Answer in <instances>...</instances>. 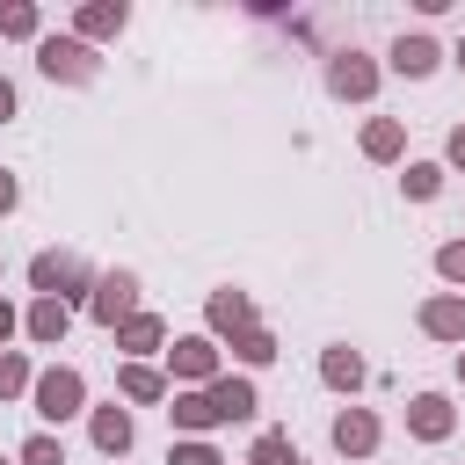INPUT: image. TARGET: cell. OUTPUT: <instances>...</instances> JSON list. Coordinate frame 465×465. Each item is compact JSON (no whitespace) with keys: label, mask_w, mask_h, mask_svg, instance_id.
Instances as JSON below:
<instances>
[{"label":"cell","mask_w":465,"mask_h":465,"mask_svg":"<svg viewBox=\"0 0 465 465\" xmlns=\"http://www.w3.org/2000/svg\"><path fill=\"white\" fill-rule=\"evenodd\" d=\"M291 465H298V458H291Z\"/></svg>","instance_id":"35"},{"label":"cell","mask_w":465,"mask_h":465,"mask_svg":"<svg viewBox=\"0 0 465 465\" xmlns=\"http://www.w3.org/2000/svg\"><path fill=\"white\" fill-rule=\"evenodd\" d=\"M334 450L341 458H371L378 450V414L371 407H341L334 414Z\"/></svg>","instance_id":"8"},{"label":"cell","mask_w":465,"mask_h":465,"mask_svg":"<svg viewBox=\"0 0 465 465\" xmlns=\"http://www.w3.org/2000/svg\"><path fill=\"white\" fill-rule=\"evenodd\" d=\"M15 392H29V356L0 349V400H15Z\"/></svg>","instance_id":"22"},{"label":"cell","mask_w":465,"mask_h":465,"mask_svg":"<svg viewBox=\"0 0 465 465\" xmlns=\"http://www.w3.org/2000/svg\"><path fill=\"white\" fill-rule=\"evenodd\" d=\"M211 327H218V334L254 327V298H247V291H211Z\"/></svg>","instance_id":"15"},{"label":"cell","mask_w":465,"mask_h":465,"mask_svg":"<svg viewBox=\"0 0 465 465\" xmlns=\"http://www.w3.org/2000/svg\"><path fill=\"white\" fill-rule=\"evenodd\" d=\"M458 378H465V356H458Z\"/></svg>","instance_id":"33"},{"label":"cell","mask_w":465,"mask_h":465,"mask_svg":"<svg viewBox=\"0 0 465 465\" xmlns=\"http://www.w3.org/2000/svg\"><path fill=\"white\" fill-rule=\"evenodd\" d=\"M15 196H22V182H15L7 167H0V211H15Z\"/></svg>","instance_id":"29"},{"label":"cell","mask_w":465,"mask_h":465,"mask_svg":"<svg viewBox=\"0 0 465 465\" xmlns=\"http://www.w3.org/2000/svg\"><path fill=\"white\" fill-rule=\"evenodd\" d=\"M22 465H65L58 436H29V443H22Z\"/></svg>","instance_id":"26"},{"label":"cell","mask_w":465,"mask_h":465,"mask_svg":"<svg viewBox=\"0 0 465 465\" xmlns=\"http://www.w3.org/2000/svg\"><path fill=\"white\" fill-rule=\"evenodd\" d=\"M327 87H334L341 102H371V87H378V65H371L363 51H341V58L327 65Z\"/></svg>","instance_id":"7"},{"label":"cell","mask_w":465,"mask_h":465,"mask_svg":"<svg viewBox=\"0 0 465 465\" xmlns=\"http://www.w3.org/2000/svg\"><path fill=\"white\" fill-rule=\"evenodd\" d=\"M116 385H124V400H167V378H160L153 363H124Z\"/></svg>","instance_id":"19"},{"label":"cell","mask_w":465,"mask_h":465,"mask_svg":"<svg viewBox=\"0 0 465 465\" xmlns=\"http://www.w3.org/2000/svg\"><path fill=\"white\" fill-rule=\"evenodd\" d=\"M407 429H414L421 443H443V436L458 429V407H450L443 392H414V400H407Z\"/></svg>","instance_id":"6"},{"label":"cell","mask_w":465,"mask_h":465,"mask_svg":"<svg viewBox=\"0 0 465 465\" xmlns=\"http://www.w3.org/2000/svg\"><path fill=\"white\" fill-rule=\"evenodd\" d=\"M7 116H15V87L0 80V124H7Z\"/></svg>","instance_id":"32"},{"label":"cell","mask_w":465,"mask_h":465,"mask_svg":"<svg viewBox=\"0 0 465 465\" xmlns=\"http://www.w3.org/2000/svg\"><path fill=\"white\" fill-rule=\"evenodd\" d=\"M247 465H291V436H283V429H262V436H254V458H247Z\"/></svg>","instance_id":"24"},{"label":"cell","mask_w":465,"mask_h":465,"mask_svg":"<svg viewBox=\"0 0 465 465\" xmlns=\"http://www.w3.org/2000/svg\"><path fill=\"white\" fill-rule=\"evenodd\" d=\"M167 421L182 429V436H203V429H225L218 421V407H211V392L196 385V392H174V407H167Z\"/></svg>","instance_id":"10"},{"label":"cell","mask_w":465,"mask_h":465,"mask_svg":"<svg viewBox=\"0 0 465 465\" xmlns=\"http://www.w3.org/2000/svg\"><path fill=\"white\" fill-rule=\"evenodd\" d=\"M22 327H29V341H44V349H51V341H65V327H73V305H65V298H36Z\"/></svg>","instance_id":"12"},{"label":"cell","mask_w":465,"mask_h":465,"mask_svg":"<svg viewBox=\"0 0 465 465\" xmlns=\"http://www.w3.org/2000/svg\"><path fill=\"white\" fill-rule=\"evenodd\" d=\"M7 334H15V305L0 298V349H7Z\"/></svg>","instance_id":"31"},{"label":"cell","mask_w":465,"mask_h":465,"mask_svg":"<svg viewBox=\"0 0 465 465\" xmlns=\"http://www.w3.org/2000/svg\"><path fill=\"white\" fill-rule=\"evenodd\" d=\"M87 429H94V450H102V458H124V450H131V414H124L116 400H109V407H94V421H87Z\"/></svg>","instance_id":"13"},{"label":"cell","mask_w":465,"mask_h":465,"mask_svg":"<svg viewBox=\"0 0 465 465\" xmlns=\"http://www.w3.org/2000/svg\"><path fill=\"white\" fill-rule=\"evenodd\" d=\"M203 392H211V407H218V421H254V407H262L247 378H211Z\"/></svg>","instance_id":"9"},{"label":"cell","mask_w":465,"mask_h":465,"mask_svg":"<svg viewBox=\"0 0 465 465\" xmlns=\"http://www.w3.org/2000/svg\"><path fill=\"white\" fill-rule=\"evenodd\" d=\"M0 465H7V458H0Z\"/></svg>","instance_id":"36"},{"label":"cell","mask_w":465,"mask_h":465,"mask_svg":"<svg viewBox=\"0 0 465 465\" xmlns=\"http://www.w3.org/2000/svg\"><path fill=\"white\" fill-rule=\"evenodd\" d=\"M320 378H327L334 392H356V385H363V356H356V349H327V356H320Z\"/></svg>","instance_id":"18"},{"label":"cell","mask_w":465,"mask_h":465,"mask_svg":"<svg viewBox=\"0 0 465 465\" xmlns=\"http://www.w3.org/2000/svg\"><path fill=\"white\" fill-rule=\"evenodd\" d=\"M458 65H465V44H458Z\"/></svg>","instance_id":"34"},{"label":"cell","mask_w":465,"mask_h":465,"mask_svg":"<svg viewBox=\"0 0 465 465\" xmlns=\"http://www.w3.org/2000/svg\"><path fill=\"white\" fill-rule=\"evenodd\" d=\"M436 36H400L392 44V73H407V80H421V73H436Z\"/></svg>","instance_id":"14"},{"label":"cell","mask_w":465,"mask_h":465,"mask_svg":"<svg viewBox=\"0 0 465 465\" xmlns=\"http://www.w3.org/2000/svg\"><path fill=\"white\" fill-rule=\"evenodd\" d=\"M232 356H240V363H276V334H269V327H240V334H232Z\"/></svg>","instance_id":"21"},{"label":"cell","mask_w":465,"mask_h":465,"mask_svg":"<svg viewBox=\"0 0 465 465\" xmlns=\"http://www.w3.org/2000/svg\"><path fill=\"white\" fill-rule=\"evenodd\" d=\"M436 189H443V167H436V160H414V167H407V196H414V203H429Z\"/></svg>","instance_id":"23"},{"label":"cell","mask_w":465,"mask_h":465,"mask_svg":"<svg viewBox=\"0 0 465 465\" xmlns=\"http://www.w3.org/2000/svg\"><path fill=\"white\" fill-rule=\"evenodd\" d=\"M400 145H407L400 116H371V124H363V153H371V160H400Z\"/></svg>","instance_id":"17"},{"label":"cell","mask_w":465,"mask_h":465,"mask_svg":"<svg viewBox=\"0 0 465 465\" xmlns=\"http://www.w3.org/2000/svg\"><path fill=\"white\" fill-rule=\"evenodd\" d=\"M124 22H131V15H124L116 0H94V7H80V44H87V36H116Z\"/></svg>","instance_id":"20"},{"label":"cell","mask_w":465,"mask_h":465,"mask_svg":"<svg viewBox=\"0 0 465 465\" xmlns=\"http://www.w3.org/2000/svg\"><path fill=\"white\" fill-rule=\"evenodd\" d=\"M421 334H436V341H465V298H458V291L429 298V305H421Z\"/></svg>","instance_id":"11"},{"label":"cell","mask_w":465,"mask_h":465,"mask_svg":"<svg viewBox=\"0 0 465 465\" xmlns=\"http://www.w3.org/2000/svg\"><path fill=\"white\" fill-rule=\"evenodd\" d=\"M29 400H36V414H44V421H73V414H80V400H87V385H80V371H73V363H51V371H36V378H29Z\"/></svg>","instance_id":"1"},{"label":"cell","mask_w":465,"mask_h":465,"mask_svg":"<svg viewBox=\"0 0 465 465\" xmlns=\"http://www.w3.org/2000/svg\"><path fill=\"white\" fill-rule=\"evenodd\" d=\"M443 153H450V167H465V124L450 131V145H443Z\"/></svg>","instance_id":"30"},{"label":"cell","mask_w":465,"mask_h":465,"mask_svg":"<svg viewBox=\"0 0 465 465\" xmlns=\"http://www.w3.org/2000/svg\"><path fill=\"white\" fill-rule=\"evenodd\" d=\"M0 36H36V7L29 0H7L0 7Z\"/></svg>","instance_id":"25"},{"label":"cell","mask_w":465,"mask_h":465,"mask_svg":"<svg viewBox=\"0 0 465 465\" xmlns=\"http://www.w3.org/2000/svg\"><path fill=\"white\" fill-rule=\"evenodd\" d=\"M167 465H225V458H218L211 443H174V458H167Z\"/></svg>","instance_id":"28"},{"label":"cell","mask_w":465,"mask_h":465,"mask_svg":"<svg viewBox=\"0 0 465 465\" xmlns=\"http://www.w3.org/2000/svg\"><path fill=\"white\" fill-rule=\"evenodd\" d=\"M436 276H443V283H465V240L436 247Z\"/></svg>","instance_id":"27"},{"label":"cell","mask_w":465,"mask_h":465,"mask_svg":"<svg viewBox=\"0 0 465 465\" xmlns=\"http://www.w3.org/2000/svg\"><path fill=\"white\" fill-rule=\"evenodd\" d=\"M87 312H94L102 327H124V320L138 312V276H131V269H109V276H94V291H87Z\"/></svg>","instance_id":"4"},{"label":"cell","mask_w":465,"mask_h":465,"mask_svg":"<svg viewBox=\"0 0 465 465\" xmlns=\"http://www.w3.org/2000/svg\"><path fill=\"white\" fill-rule=\"evenodd\" d=\"M36 73H44V80H65V87H87V80H94V51H87L80 36H44V44H36Z\"/></svg>","instance_id":"2"},{"label":"cell","mask_w":465,"mask_h":465,"mask_svg":"<svg viewBox=\"0 0 465 465\" xmlns=\"http://www.w3.org/2000/svg\"><path fill=\"white\" fill-rule=\"evenodd\" d=\"M167 341V327H160V312H131L124 327H116V349H131V363L145 356V349H160Z\"/></svg>","instance_id":"16"},{"label":"cell","mask_w":465,"mask_h":465,"mask_svg":"<svg viewBox=\"0 0 465 465\" xmlns=\"http://www.w3.org/2000/svg\"><path fill=\"white\" fill-rule=\"evenodd\" d=\"M29 283H36V298H65V305H73V298L87 291V262H80V254H36V262H29Z\"/></svg>","instance_id":"3"},{"label":"cell","mask_w":465,"mask_h":465,"mask_svg":"<svg viewBox=\"0 0 465 465\" xmlns=\"http://www.w3.org/2000/svg\"><path fill=\"white\" fill-rule=\"evenodd\" d=\"M167 371L189 378V385H211V378H218V341H211V334H182V341L167 349Z\"/></svg>","instance_id":"5"}]
</instances>
